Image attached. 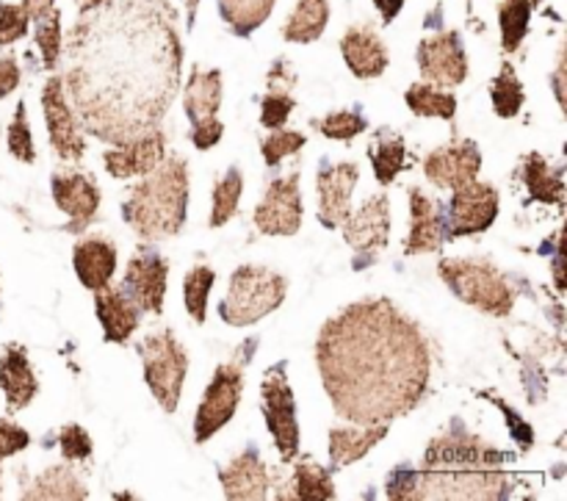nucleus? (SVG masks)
<instances>
[{"instance_id": "obj_1", "label": "nucleus", "mask_w": 567, "mask_h": 501, "mask_svg": "<svg viewBox=\"0 0 567 501\" xmlns=\"http://www.w3.org/2000/svg\"><path fill=\"white\" fill-rule=\"evenodd\" d=\"M166 0H86L66 42L64 94L78 125L122 144L158 127L181 86L183 48Z\"/></svg>"}, {"instance_id": "obj_2", "label": "nucleus", "mask_w": 567, "mask_h": 501, "mask_svg": "<svg viewBox=\"0 0 567 501\" xmlns=\"http://www.w3.org/2000/svg\"><path fill=\"white\" fill-rule=\"evenodd\" d=\"M316 366L349 425H391L413 413L432 377L430 341L391 299H360L324 321Z\"/></svg>"}, {"instance_id": "obj_3", "label": "nucleus", "mask_w": 567, "mask_h": 501, "mask_svg": "<svg viewBox=\"0 0 567 501\" xmlns=\"http://www.w3.org/2000/svg\"><path fill=\"white\" fill-rule=\"evenodd\" d=\"M515 454L491 447L482 436L468 432L460 419L449 421L446 430L424 452V466L415 474V499L446 501H498L513 493V477L507 463Z\"/></svg>"}, {"instance_id": "obj_4", "label": "nucleus", "mask_w": 567, "mask_h": 501, "mask_svg": "<svg viewBox=\"0 0 567 501\" xmlns=\"http://www.w3.org/2000/svg\"><path fill=\"white\" fill-rule=\"evenodd\" d=\"M188 211V166L181 155H169L142 175L122 203V219L142 242L172 238L186 225Z\"/></svg>"}, {"instance_id": "obj_5", "label": "nucleus", "mask_w": 567, "mask_h": 501, "mask_svg": "<svg viewBox=\"0 0 567 501\" xmlns=\"http://www.w3.org/2000/svg\"><path fill=\"white\" fill-rule=\"evenodd\" d=\"M443 283L449 292L457 299H463L471 308L482 310L487 316H504L513 314L515 308V292L509 286L507 277L502 275L496 264L485 258H443L441 266Z\"/></svg>"}, {"instance_id": "obj_6", "label": "nucleus", "mask_w": 567, "mask_h": 501, "mask_svg": "<svg viewBox=\"0 0 567 501\" xmlns=\"http://www.w3.org/2000/svg\"><path fill=\"white\" fill-rule=\"evenodd\" d=\"M288 280L269 266H238L230 275L219 316L230 327H247L286 303Z\"/></svg>"}, {"instance_id": "obj_7", "label": "nucleus", "mask_w": 567, "mask_h": 501, "mask_svg": "<svg viewBox=\"0 0 567 501\" xmlns=\"http://www.w3.org/2000/svg\"><path fill=\"white\" fill-rule=\"evenodd\" d=\"M138 358L144 364V380L164 413H175L181 405L183 380L188 371V355L172 330H158L138 344Z\"/></svg>"}, {"instance_id": "obj_8", "label": "nucleus", "mask_w": 567, "mask_h": 501, "mask_svg": "<svg viewBox=\"0 0 567 501\" xmlns=\"http://www.w3.org/2000/svg\"><path fill=\"white\" fill-rule=\"evenodd\" d=\"M247 358L249 355H244V360L221 364L210 377L203 402L197 408V419H194V441L197 443L210 441L236 416L244 393V364H247Z\"/></svg>"}, {"instance_id": "obj_9", "label": "nucleus", "mask_w": 567, "mask_h": 501, "mask_svg": "<svg viewBox=\"0 0 567 501\" xmlns=\"http://www.w3.org/2000/svg\"><path fill=\"white\" fill-rule=\"evenodd\" d=\"M260 405H264L266 427H269L280 463H293L299 454V421L293 391L288 386L286 364L271 366L260 382Z\"/></svg>"}, {"instance_id": "obj_10", "label": "nucleus", "mask_w": 567, "mask_h": 501, "mask_svg": "<svg viewBox=\"0 0 567 501\" xmlns=\"http://www.w3.org/2000/svg\"><path fill=\"white\" fill-rule=\"evenodd\" d=\"M343 238L358 253V269L374 264L377 255L391 242V200L388 194H374L343 222Z\"/></svg>"}, {"instance_id": "obj_11", "label": "nucleus", "mask_w": 567, "mask_h": 501, "mask_svg": "<svg viewBox=\"0 0 567 501\" xmlns=\"http://www.w3.org/2000/svg\"><path fill=\"white\" fill-rule=\"evenodd\" d=\"M498 205H502V200H498V188L493 183L474 181L468 186L457 188L452 203H449L446 242L449 238L485 233L496 222Z\"/></svg>"}, {"instance_id": "obj_12", "label": "nucleus", "mask_w": 567, "mask_h": 501, "mask_svg": "<svg viewBox=\"0 0 567 501\" xmlns=\"http://www.w3.org/2000/svg\"><path fill=\"white\" fill-rule=\"evenodd\" d=\"M42 111L48 122V139L55 159L61 161H81L86 153L81 125L70 109V100L64 94V81L61 75H50L42 89Z\"/></svg>"}, {"instance_id": "obj_13", "label": "nucleus", "mask_w": 567, "mask_h": 501, "mask_svg": "<svg viewBox=\"0 0 567 501\" xmlns=\"http://www.w3.org/2000/svg\"><path fill=\"white\" fill-rule=\"evenodd\" d=\"M419 70L426 83L437 89H454L468 78V55L457 31H443L426 37L419 44Z\"/></svg>"}, {"instance_id": "obj_14", "label": "nucleus", "mask_w": 567, "mask_h": 501, "mask_svg": "<svg viewBox=\"0 0 567 501\" xmlns=\"http://www.w3.org/2000/svg\"><path fill=\"white\" fill-rule=\"evenodd\" d=\"M255 225L266 236H293L302 227V192L299 172L269 183L264 200L255 208Z\"/></svg>"}, {"instance_id": "obj_15", "label": "nucleus", "mask_w": 567, "mask_h": 501, "mask_svg": "<svg viewBox=\"0 0 567 501\" xmlns=\"http://www.w3.org/2000/svg\"><path fill=\"white\" fill-rule=\"evenodd\" d=\"M122 283H125L122 288L138 305V310L158 316L164 310L166 283H169V260L161 253H155V249L142 247L127 260L125 280Z\"/></svg>"}, {"instance_id": "obj_16", "label": "nucleus", "mask_w": 567, "mask_h": 501, "mask_svg": "<svg viewBox=\"0 0 567 501\" xmlns=\"http://www.w3.org/2000/svg\"><path fill=\"white\" fill-rule=\"evenodd\" d=\"M480 172H482L480 144L471 142V139H463V142H452L446 144V147L432 150V153L424 159L426 181L435 183L437 188H449V192H457V188L474 183Z\"/></svg>"}, {"instance_id": "obj_17", "label": "nucleus", "mask_w": 567, "mask_h": 501, "mask_svg": "<svg viewBox=\"0 0 567 501\" xmlns=\"http://www.w3.org/2000/svg\"><path fill=\"white\" fill-rule=\"evenodd\" d=\"M360 166L354 161L341 164H321L316 175V192H319V222L327 231H336L352 214V192L358 186Z\"/></svg>"}, {"instance_id": "obj_18", "label": "nucleus", "mask_w": 567, "mask_h": 501, "mask_svg": "<svg viewBox=\"0 0 567 501\" xmlns=\"http://www.w3.org/2000/svg\"><path fill=\"white\" fill-rule=\"evenodd\" d=\"M166 155V133L161 127H150L142 136L127 139V142L116 144L114 150H105L103 164L105 172L116 181H127V177H142L153 172L155 166L164 161Z\"/></svg>"}, {"instance_id": "obj_19", "label": "nucleus", "mask_w": 567, "mask_h": 501, "mask_svg": "<svg viewBox=\"0 0 567 501\" xmlns=\"http://www.w3.org/2000/svg\"><path fill=\"white\" fill-rule=\"evenodd\" d=\"M50 188H53L55 205L70 216L66 233L86 231L100 208L97 183L83 172H55L50 177Z\"/></svg>"}, {"instance_id": "obj_20", "label": "nucleus", "mask_w": 567, "mask_h": 501, "mask_svg": "<svg viewBox=\"0 0 567 501\" xmlns=\"http://www.w3.org/2000/svg\"><path fill=\"white\" fill-rule=\"evenodd\" d=\"M410 233L404 242V255L437 253L446 242V216L437 200L426 197L419 186H410Z\"/></svg>"}, {"instance_id": "obj_21", "label": "nucleus", "mask_w": 567, "mask_h": 501, "mask_svg": "<svg viewBox=\"0 0 567 501\" xmlns=\"http://www.w3.org/2000/svg\"><path fill=\"white\" fill-rule=\"evenodd\" d=\"M94 294V310L103 325V336L109 344H127L136 333L138 321H142V310L138 305L127 297L125 288L120 286H103Z\"/></svg>"}, {"instance_id": "obj_22", "label": "nucleus", "mask_w": 567, "mask_h": 501, "mask_svg": "<svg viewBox=\"0 0 567 501\" xmlns=\"http://www.w3.org/2000/svg\"><path fill=\"white\" fill-rule=\"evenodd\" d=\"M219 482L227 499L258 501L269 497V469L255 447L244 449L238 458L219 469Z\"/></svg>"}, {"instance_id": "obj_23", "label": "nucleus", "mask_w": 567, "mask_h": 501, "mask_svg": "<svg viewBox=\"0 0 567 501\" xmlns=\"http://www.w3.org/2000/svg\"><path fill=\"white\" fill-rule=\"evenodd\" d=\"M341 53L349 70L358 78H363V81L380 78L388 70V61H391L385 42L377 37V31L371 25L349 28L341 37Z\"/></svg>"}, {"instance_id": "obj_24", "label": "nucleus", "mask_w": 567, "mask_h": 501, "mask_svg": "<svg viewBox=\"0 0 567 501\" xmlns=\"http://www.w3.org/2000/svg\"><path fill=\"white\" fill-rule=\"evenodd\" d=\"M0 388L6 393V408L9 413L28 408L39 393V380L31 369L28 352L20 344H9L0 352Z\"/></svg>"}, {"instance_id": "obj_25", "label": "nucleus", "mask_w": 567, "mask_h": 501, "mask_svg": "<svg viewBox=\"0 0 567 501\" xmlns=\"http://www.w3.org/2000/svg\"><path fill=\"white\" fill-rule=\"evenodd\" d=\"M75 275L89 292L109 286L116 272V244L105 236H89L72 247Z\"/></svg>"}, {"instance_id": "obj_26", "label": "nucleus", "mask_w": 567, "mask_h": 501, "mask_svg": "<svg viewBox=\"0 0 567 501\" xmlns=\"http://www.w3.org/2000/svg\"><path fill=\"white\" fill-rule=\"evenodd\" d=\"M391 425H352L332 427L330 430V460L332 469H347V466L363 460L382 438L388 436Z\"/></svg>"}, {"instance_id": "obj_27", "label": "nucleus", "mask_w": 567, "mask_h": 501, "mask_svg": "<svg viewBox=\"0 0 567 501\" xmlns=\"http://www.w3.org/2000/svg\"><path fill=\"white\" fill-rule=\"evenodd\" d=\"M266 83L269 86H266L264 100H260V125L269 127V131H277V127H286L288 116H291L293 105H297V100L291 94L297 78H293L291 67L286 61H277L271 67L269 81Z\"/></svg>"}, {"instance_id": "obj_28", "label": "nucleus", "mask_w": 567, "mask_h": 501, "mask_svg": "<svg viewBox=\"0 0 567 501\" xmlns=\"http://www.w3.org/2000/svg\"><path fill=\"white\" fill-rule=\"evenodd\" d=\"M221 105V72L219 70H199L194 67L186 89H183V109L186 116L194 122L210 120L219 114Z\"/></svg>"}, {"instance_id": "obj_29", "label": "nucleus", "mask_w": 567, "mask_h": 501, "mask_svg": "<svg viewBox=\"0 0 567 501\" xmlns=\"http://www.w3.org/2000/svg\"><path fill=\"white\" fill-rule=\"evenodd\" d=\"M520 181H524L529 200L546 205H565V177L563 170H554L540 153H529L520 164Z\"/></svg>"}, {"instance_id": "obj_30", "label": "nucleus", "mask_w": 567, "mask_h": 501, "mask_svg": "<svg viewBox=\"0 0 567 501\" xmlns=\"http://www.w3.org/2000/svg\"><path fill=\"white\" fill-rule=\"evenodd\" d=\"M277 499H302V501L336 499V485H332L330 469L313 463V460H302V463L293 466L286 488H282V491L277 488Z\"/></svg>"}, {"instance_id": "obj_31", "label": "nucleus", "mask_w": 567, "mask_h": 501, "mask_svg": "<svg viewBox=\"0 0 567 501\" xmlns=\"http://www.w3.org/2000/svg\"><path fill=\"white\" fill-rule=\"evenodd\" d=\"M86 497H89L86 485H83V480L70 469V466H50V469H44L37 480L28 482L25 491H22V499H28V501H33V499L78 501V499H86Z\"/></svg>"}, {"instance_id": "obj_32", "label": "nucleus", "mask_w": 567, "mask_h": 501, "mask_svg": "<svg viewBox=\"0 0 567 501\" xmlns=\"http://www.w3.org/2000/svg\"><path fill=\"white\" fill-rule=\"evenodd\" d=\"M327 22H330V0H297V9L282 28V39L310 44L324 33Z\"/></svg>"}, {"instance_id": "obj_33", "label": "nucleus", "mask_w": 567, "mask_h": 501, "mask_svg": "<svg viewBox=\"0 0 567 501\" xmlns=\"http://www.w3.org/2000/svg\"><path fill=\"white\" fill-rule=\"evenodd\" d=\"M371 166H374V175L380 186H391L399 177V172L408 170V144L399 133L380 131L377 133V142L369 147Z\"/></svg>"}, {"instance_id": "obj_34", "label": "nucleus", "mask_w": 567, "mask_h": 501, "mask_svg": "<svg viewBox=\"0 0 567 501\" xmlns=\"http://www.w3.org/2000/svg\"><path fill=\"white\" fill-rule=\"evenodd\" d=\"M491 100H493V111L496 116L502 120H513V116L520 114L526 103V92H524V83H520L518 72L509 61H504L498 75L491 81Z\"/></svg>"}, {"instance_id": "obj_35", "label": "nucleus", "mask_w": 567, "mask_h": 501, "mask_svg": "<svg viewBox=\"0 0 567 501\" xmlns=\"http://www.w3.org/2000/svg\"><path fill=\"white\" fill-rule=\"evenodd\" d=\"M540 0H502L498 6V25H502V48L504 53H515L524 44L529 31L532 11Z\"/></svg>"}, {"instance_id": "obj_36", "label": "nucleus", "mask_w": 567, "mask_h": 501, "mask_svg": "<svg viewBox=\"0 0 567 501\" xmlns=\"http://www.w3.org/2000/svg\"><path fill=\"white\" fill-rule=\"evenodd\" d=\"M404 100H408V109L415 116H441V120L457 116V98L452 92L432 86V83H413Z\"/></svg>"}, {"instance_id": "obj_37", "label": "nucleus", "mask_w": 567, "mask_h": 501, "mask_svg": "<svg viewBox=\"0 0 567 501\" xmlns=\"http://www.w3.org/2000/svg\"><path fill=\"white\" fill-rule=\"evenodd\" d=\"M271 9H275V0H221V17L241 37L264 25Z\"/></svg>"}, {"instance_id": "obj_38", "label": "nucleus", "mask_w": 567, "mask_h": 501, "mask_svg": "<svg viewBox=\"0 0 567 501\" xmlns=\"http://www.w3.org/2000/svg\"><path fill=\"white\" fill-rule=\"evenodd\" d=\"M216 283V272L210 266H194L192 272L183 280V303H186L188 316H192L197 325H205L208 319V294Z\"/></svg>"}, {"instance_id": "obj_39", "label": "nucleus", "mask_w": 567, "mask_h": 501, "mask_svg": "<svg viewBox=\"0 0 567 501\" xmlns=\"http://www.w3.org/2000/svg\"><path fill=\"white\" fill-rule=\"evenodd\" d=\"M241 192H244V177L238 166H230L227 175L221 177L219 183L214 186V208H210V227H221L236 216L238 203H241Z\"/></svg>"}, {"instance_id": "obj_40", "label": "nucleus", "mask_w": 567, "mask_h": 501, "mask_svg": "<svg viewBox=\"0 0 567 501\" xmlns=\"http://www.w3.org/2000/svg\"><path fill=\"white\" fill-rule=\"evenodd\" d=\"M310 125H316L319 133H324L327 139H336V142H352L360 133L369 131V120H365L360 109L336 111V114L324 116V120H313Z\"/></svg>"}, {"instance_id": "obj_41", "label": "nucleus", "mask_w": 567, "mask_h": 501, "mask_svg": "<svg viewBox=\"0 0 567 501\" xmlns=\"http://www.w3.org/2000/svg\"><path fill=\"white\" fill-rule=\"evenodd\" d=\"M308 144V136L302 131H286V127H277L269 131V136L260 142V153L269 166H280L288 155H297L299 150Z\"/></svg>"}, {"instance_id": "obj_42", "label": "nucleus", "mask_w": 567, "mask_h": 501, "mask_svg": "<svg viewBox=\"0 0 567 501\" xmlns=\"http://www.w3.org/2000/svg\"><path fill=\"white\" fill-rule=\"evenodd\" d=\"M37 44L42 50V61L48 70H55L61 53V14L50 9L48 14L37 20Z\"/></svg>"}, {"instance_id": "obj_43", "label": "nucleus", "mask_w": 567, "mask_h": 501, "mask_svg": "<svg viewBox=\"0 0 567 501\" xmlns=\"http://www.w3.org/2000/svg\"><path fill=\"white\" fill-rule=\"evenodd\" d=\"M9 153L22 164H33L37 161V147H33L31 125H28V109L25 103H17L14 120L9 125Z\"/></svg>"}, {"instance_id": "obj_44", "label": "nucleus", "mask_w": 567, "mask_h": 501, "mask_svg": "<svg viewBox=\"0 0 567 501\" xmlns=\"http://www.w3.org/2000/svg\"><path fill=\"white\" fill-rule=\"evenodd\" d=\"M59 449L66 463L89 460L92 458V438H89V432L81 425H66L59 432Z\"/></svg>"}, {"instance_id": "obj_45", "label": "nucleus", "mask_w": 567, "mask_h": 501, "mask_svg": "<svg viewBox=\"0 0 567 501\" xmlns=\"http://www.w3.org/2000/svg\"><path fill=\"white\" fill-rule=\"evenodd\" d=\"M28 14L22 11V6L3 3L0 0V44H14L17 39H22L28 33Z\"/></svg>"}, {"instance_id": "obj_46", "label": "nucleus", "mask_w": 567, "mask_h": 501, "mask_svg": "<svg viewBox=\"0 0 567 501\" xmlns=\"http://www.w3.org/2000/svg\"><path fill=\"white\" fill-rule=\"evenodd\" d=\"M419 471L410 469V466H399L391 477H388L385 493L388 499H399V501H413L415 491H419V480H415Z\"/></svg>"}, {"instance_id": "obj_47", "label": "nucleus", "mask_w": 567, "mask_h": 501, "mask_svg": "<svg viewBox=\"0 0 567 501\" xmlns=\"http://www.w3.org/2000/svg\"><path fill=\"white\" fill-rule=\"evenodd\" d=\"M28 447H31V436L20 425H14V421L0 419V463Z\"/></svg>"}, {"instance_id": "obj_48", "label": "nucleus", "mask_w": 567, "mask_h": 501, "mask_svg": "<svg viewBox=\"0 0 567 501\" xmlns=\"http://www.w3.org/2000/svg\"><path fill=\"white\" fill-rule=\"evenodd\" d=\"M482 397H485V399H491V402L496 405V408H502V413L507 416V425H509V430H513V438H515V441H518V447L524 449V452H529V449H532V443H535V432H532V427L526 425V421L520 419V416L515 413V410L509 408L507 402H502V399H498V397H493L491 391H485V393H482Z\"/></svg>"}, {"instance_id": "obj_49", "label": "nucleus", "mask_w": 567, "mask_h": 501, "mask_svg": "<svg viewBox=\"0 0 567 501\" xmlns=\"http://www.w3.org/2000/svg\"><path fill=\"white\" fill-rule=\"evenodd\" d=\"M221 133H225V125H221L216 116H210V120H203V122H194V131H192L194 147L210 150L216 142H219Z\"/></svg>"}, {"instance_id": "obj_50", "label": "nucleus", "mask_w": 567, "mask_h": 501, "mask_svg": "<svg viewBox=\"0 0 567 501\" xmlns=\"http://www.w3.org/2000/svg\"><path fill=\"white\" fill-rule=\"evenodd\" d=\"M17 86H20V67L11 55H3L0 59V100L9 98Z\"/></svg>"}, {"instance_id": "obj_51", "label": "nucleus", "mask_w": 567, "mask_h": 501, "mask_svg": "<svg viewBox=\"0 0 567 501\" xmlns=\"http://www.w3.org/2000/svg\"><path fill=\"white\" fill-rule=\"evenodd\" d=\"M55 0H22V11L28 14V20H39V17L48 14L50 9H55Z\"/></svg>"}, {"instance_id": "obj_52", "label": "nucleus", "mask_w": 567, "mask_h": 501, "mask_svg": "<svg viewBox=\"0 0 567 501\" xmlns=\"http://www.w3.org/2000/svg\"><path fill=\"white\" fill-rule=\"evenodd\" d=\"M374 6L380 9L382 22H385V25H391V22L399 17V11H402L404 0H374Z\"/></svg>"}, {"instance_id": "obj_53", "label": "nucleus", "mask_w": 567, "mask_h": 501, "mask_svg": "<svg viewBox=\"0 0 567 501\" xmlns=\"http://www.w3.org/2000/svg\"><path fill=\"white\" fill-rule=\"evenodd\" d=\"M563 83H565V59H563V55H559V67H557V72H554V89H557V100H559V105H563V109H565V92H563Z\"/></svg>"}, {"instance_id": "obj_54", "label": "nucleus", "mask_w": 567, "mask_h": 501, "mask_svg": "<svg viewBox=\"0 0 567 501\" xmlns=\"http://www.w3.org/2000/svg\"><path fill=\"white\" fill-rule=\"evenodd\" d=\"M183 3H186V11H188V25H194V20H197L199 0H183Z\"/></svg>"}]
</instances>
